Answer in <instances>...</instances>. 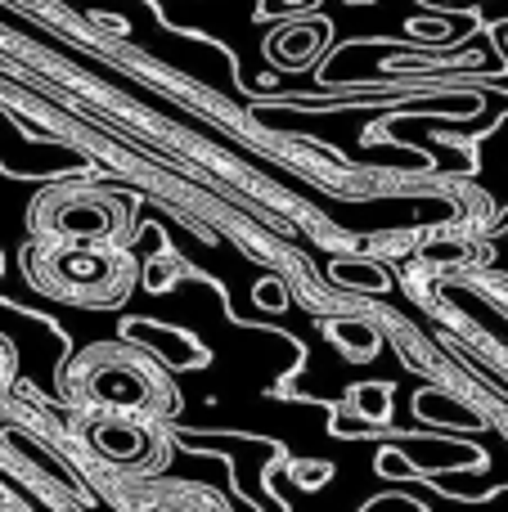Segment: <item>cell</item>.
Wrapping results in <instances>:
<instances>
[{"instance_id":"obj_1","label":"cell","mask_w":508,"mask_h":512,"mask_svg":"<svg viewBox=\"0 0 508 512\" xmlns=\"http://www.w3.org/2000/svg\"><path fill=\"white\" fill-rule=\"evenodd\" d=\"M32 283L63 301H77V306H113L131 288V261L113 248L59 243V248L45 252Z\"/></svg>"},{"instance_id":"obj_2","label":"cell","mask_w":508,"mask_h":512,"mask_svg":"<svg viewBox=\"0 0 508 512\" xmlns=\"http://www.w3.org/2000/svg\"><path fill=\"white\" fill-rule=\"evenodd\" d=\"M117 221H122V207L113 198H95V194H54L45 203H36V225L59 239H77L86 243H104L113 239Z\"/></svg>"},{"instance_id":"obj_3","label":"cell","mask_w":508,"mask_h":512,"mask_svg":"<svg viewBox=\"0 0 508 512\" xmlns=\"http://www.w3.org/2000/svg\"><path fill=\"white\" fill-rule=\"evenodd\" d=\"M162 382L153 373H144L140 364L122 360V355H99V364L86 373V396L95 405H113V409H149L153 405V391Z\"/></svg>"},{"instance_id":"obj_4","label":"cell","mask_w":508,"mask_h":512,"mask_svg":"<svg viewBox=\"0 0 508 512\" xmlns=\"http://www.w3.org/2000/svg\"><path fill=\"white\" fill-rule=\"evenodd\" d=\"M90 445L104 454L108 463H122V468H140L149 463L153 436L135 423H95L90 427Z\"/></svg>"},{"instance_id":"obj_5","label":"cell","mask_w":508,"mask_h":512,"mask_svg":"<svg viewBox=\"0 0 508 512\" xmlns=\"http://www.w3.org/2000/svg\"><path fill=\"white\" fill-rule=\"evenodd\" d=\"M329 337L351 355V360H369L378 351V328L365 324V319H333Z\"/></svg>"},{"instance_id":"obj_6","label":"cell","mask_w":508,"mask_h":512,"mask_svg":"<svg viewBox=\"0 0 508 512\" xmlns=\"http://www.w3.org/2000/svg\"><path fill=\"white\" fill-rule=\"evenodd\" d=\"M333 279L347 283V288H365V292L387 288V274L378 265H360V261H333Z\"/></svg>"},{"instance_id":"obj_7","label":"cell","mask_w":508,"mask_h":512,"mask_svg":"<svg viewBox=\"0 0 508 512\" xmlns=\"http://www.w3.org/2000/svg\"><path fill=\"white\" fill-rule=\"evenodd\" d=\"M351 400H356V409L369 418V423H387L392 387H383V382H369V387H356V391H351Z\"/></svg>"},{"instance_id":"obj_8","label":"cell","mask_w":508,"mask_h":512,"mask_svg":"<svg viewBox=\"0 0 508 512\" xmlns=\"http://www.w3.org/2000/svg\"><path fill=\"white\" fill-rule=\"evenodd\" d=\"M257 301L261 306H270V310L284 306V288H279V279H261L257 283Z\"/></svg>"},{"instance_id":"obj_9","label":"cell","mask_w":508,"mask_h":512,"mask_svg":"<svg viewBox=\"0 0 508 512\" xmlns=\"http://www.w3.org/2000/svg\"><path fill=\"white\" fill-rule=\"evenodd\" d=\"M351 5H360V0H351Z\"/></svg>"}]
</instances>
